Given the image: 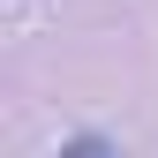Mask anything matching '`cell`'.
<instances>
[{"instance_id":"cell-1","label":"cell","mask_w":158,"mask_h":158,"mask_svg":"<svg viewBox=\"0 0 158 158\" xmlns=\"http://www.w3.org/2000/svg\"><path fill=\"white\" fill-rule=\"evenodd\" d=\"M60 158H121V151H113L106 135H68V143H60Z\"/></svg>"}]
</instances>
